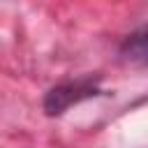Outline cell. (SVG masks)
<instances>
[{"label":"cell","mask_w":148,"mask_h":148,"mask_svg":"<svg viewBox=\"0 0 148 148\" xmlns=\"http://www.w3.org/2000/svg\"><path fill=\"white\" fill-rule=\"evenodd\" d=\"M97 88L92 83H67V86H58L53 90H49L46 99H44V109L49 116H58L62 113L67 106H72L79 99H86L90 95H95Z\"/></svg>","instance_id":"6da1fadb"},{"label":"cell","mask_w":148,"mask_h":148,"mask_svg":"<svg viewBox=\"0 0 148 148\" xmlns=\"http://www.w3.org/2000/svg\"><path fill=\"white\" fill-rule=\"evenodd\" d=\"M120 53L125 60L134 65H148V25H141L134 30L120 46Z\"/></svg>","instance_id":"7a4b0ae2"}]
</instances>
